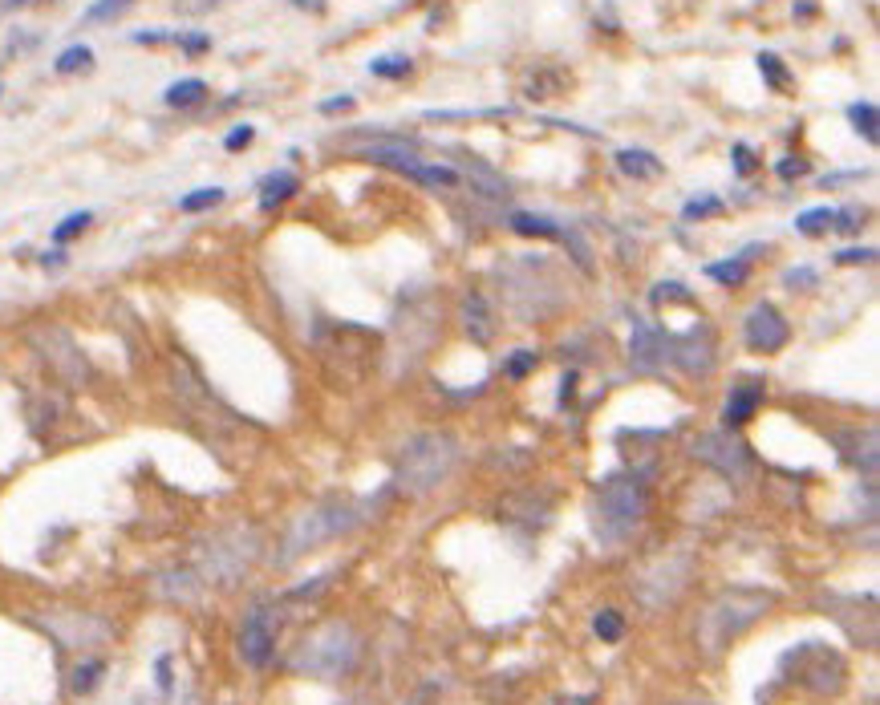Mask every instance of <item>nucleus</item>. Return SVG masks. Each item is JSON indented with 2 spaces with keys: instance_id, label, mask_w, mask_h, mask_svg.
Segmentation results:
<instances>
[{
  "instance_id": "obj_1",
  "label": "nucleus",
  "mask_w": 880,
  "mask_h": 705,
  "mask_svg": "<svg viewBox=\"0 0 880 705\" xmlns=\"http://www.w3.org/2000/svg\"><path fill=\"white\" fill-rule=\"evenodd\" d=\"M455 462H459V438L455 434H447V430L414 434L394 458V483H398L402 495L422 499V495L438 491L451 479Z\"/></svg>"
},
{
  "instance_id": "obj_2",
  "label": "nucleus",
  "mask_w": 880,
  "mask_h": 705,
  "mask_svg": "<svg viewBox=\"0 0 880 705\" xmlns=\"http://www.w3.org/2000/svg\"><path fill=\"white\" fill-rule=\"evenodd\" d=\"M771 604H775V596L759 592V588H726V592H718L706 604L702 620H698V645H702V653L718 657L730 641L743 637L755 620H763Z\"/></svg>"
},
{
  "instance_id": "obj_3",
  "label": "nucleus",
  "mask_w": 880,
  "mask_h": 705,
  "mask_svg": "<svg viewBox=\"0 0 880 705\" xmlns=\"http://www.w3.org/2000/svg\"><path fill=\"white\" fill-rule=\"evenodd\" d=\"M357 649H361V641L353 633V624L329 620V624H321L317 633L305 637V645L297 649V657H292V669L309 673V677H321V681H337V677H345L353 669Z\"/></svg>"
},
{
  "instance_id": "obj_4",
  "label": "nucleus",
  "mask_w": 880,
  "mask_h": 705,
  "mask_svg": "<svg viewBox=\"0 0 880 705\" xmlns=\"http://www.w3.org/2000/svg\"><path fill=\"white\" fill-rule=\"evenodd\" d=\"M260 556V535L248 523H232L224 531H215L199 547V576L211 584H236L252 560Z\"/></svg>"
},
{
  "instance_id": "obj_5",
  "label": "nucleus",
  "mask_w": 880,
  "mask_h": 705,
  "mask_svg": "<svg viewBox=\"0 0 880 705\" xmlns=\"http://www.w3.org/2000/svg\"><path fill=\"white\" fill-rule=\"evenodd\" d=\"M649 495L641 475H609L597 487V531L605 539H625L645 519Z\"/></svg>"
},
{
  "instance_id": "obj_6",
  "label": "nucleus",
  "mask_w": 880,
  "mask_h": 705,
  "mask_svg": "<svg viewBox=\"0 0 880 705\" xmlns=\"http://www.w3.org/2000/svg\"><path fill=\"white\" fill-rule=\"evenodd\" d=\"M353 523H357V515H353V507H345V503H321V507L297 515V519H292V527H288V535H284L280 564H292L297 556H305L309 547H317V543H325V539L349 531Z\"/></svg>"
},
{
  "instance_id": "obj_7",
  "label": "nucleus",
  "mask_w": 880,
  "mask_h": 705,
  "mask_svg": "<svg viewBox=\"0 0 880 705\" xmlns=\"http://www.w3.org/2000/svg\"><path fill=\"white\" fill-rule=\"evenodd\" d=\"M694 572V556L690 552H666V556H653L637 576H633V596L645 604V608H666L678 600V592L686 588Z\"/></svg>"
},
{
  "instance_id": "obj_8",
  "label": "nucleus",
  "mask_w": 880,
  "mask_h": 705,
  "mask_svg": "<svg viewBox=\"0 0 880 705\" xmlns=\"http://www.w3.org/2000/svg\"><path fill=\"white\" fill-rule=\"evenodd\" d=\"M29 341H33V349L41 353V361H45L65 385H86V381H90V361H86V353L78 349V341L69 337V329H61V325H37V329L29 333Z\"/></svg>"
},
{
  "instance_id": "obj_9",
  "label": "nucleus",
  "mask_w": 880,
  "mask_h": 705,
  "mask_svg": "<svg viewBox=\"0 0 880 705\" xmlns=\"http://www.w3.org/2000/svg\"><path fill=\"white\" fill-rule=\"evenodd\" d=\"M783 665H795V681L820 697L840 693V685H844V661L828 645H803V649L787 653Z\"/></svg>"
},
{
  "instance_id": "obj_10",
  "label": "nucleus",
  "mask_w": 880,
  "mask_h": 705,
  "mask_svg": "<svg viewBox=\"0 0 880 705\" xmlns=\"http://www.w3.org/2000/svg\"><path fill=\"white\" fill-rule=\"evenodd\" d=\"M694 458H702L706 466H714L718 475L735 479V483H747V479H751V470H755V462H751V450H747V446H743L739 438H730L726 430L702 434V438L694 442Z\"/></svg>"
},
{
  "instance_id": "obj_11",
  "label": "nucleus",
  "mask_w": 880,
  "mask_h": 705,
  "mask_svg": "<svg viewBox=\"0 0 880 705\" xmlns=\"http://www.w3.org/2000/svg\"><path fill=\"white\" fill-rule=\"evenodd\" d=\"M276 633H280V616H276V608L256 604V608L244 616V624H240V657H244L252 669H264V665L272 661Z\"/></svg>"
},
{
  "instance_id": "obj_12",
  "label": "nucleus",
  "mask_w": 880,
  "mask_h": 705,
  "mask_svg": "<svg viewBox=\"0 0 880 705\" xmlns=\"http://www.w3.org/2000/svg\"><path fill=\"white\" fill-rule=\"evenodd\" d=\"M743 337H747V345H751L755 353H779V349L787 345L791 329H787L783 312H779L775 304H755V308L747 312V321H743Z\"/></svg>"
},
{
  "instance_id": "obj_13",
  "label": "nucleus",
  "mask_w": 880,
  "mask_h": 705,
  "mask_svg": "<svg viewBox=\"0 0 880 705\" xmlns=\"http://www.w3.org/2000/svg\"><path fill=\"white\" fill-rule=\"evenodd\" d=\"M670 361V341L657 333L649 321L633 317V337H629V365L637 373H657Z\"/></svg>"
},
{
  "instance_id": "obj_14",
  "label": "nucleus",
  "mask_w": 880,
  "mask_h": 705,
  "mask_svg": "<svg viewBox=\"0 0 880 705\" xmlns=\"http://www.w3.org/2000/svg\"><path fill=\"white\" fill-rule=\"evenodd\" d=\"M836 446H844L840 454H844V462H852L860 475H868V479H876V466H880V438H876V430L868 426V430H844V434H836Z\"/></svg>"
},
{
  "instance_id": "obj_15",
  "label": "nucleus",
  "mask_w": 880,
  "mask_h": 705,
  "mask_svg": "<svg viewBox=\"0 0 880 705\" xmlns=\"http://www.w3.org/2000/svg\"><path fill=\"white\" fill-rule=\"evenodd\" d=\"M670 361L682 365V369L694 373V377H706V373L714 369V341L694 329V333H686V337H678V341L670 345Z\"/></svg>"
},
{
  "instance_id": "obj_16",
  "label": "nucleus",
  "mask_w": 880,
  "mask_h": 705,
  "mask_svg": "<svg viewBox=\"0 0 880 705\" xmlns=\"http://www.w3.org/2000/svg\"><path fill=\"white\" fill-rule=\"evenodd\" d=\"M763 406V385L759 381H739L735 389H730V398L722 406V422L735 430V426H747L755 418V410Z\"/></svg>"
},
{
  "instance_id": "obj_17",
  "label": "nucleus",
  "mask_w": 880,
  "mask_h": 705,
  "mask_svg": "<svg viewBox=\"0 0 880 705\" xmlns=\"http://www.w3.org/2000/svg\"><path fill=\"white\" fill-rule=\"evenodd\" d=\"M463 325H467V333H471L475 345H487V341L495 337V321H491L487 300H483L479 292H467V300H463Z\"/></svg>"
},
{
  "instance_id": "obj_18",
  "label": "nucleus",
  "mask_w": 880,
  "mask_h": 705,
  "mask_svg": "<svg viewBox=\"0 0 880 705\" xmlns=\"http://www.w3.org/2000/svg\"><path fill=\"white\" fill-rule=\"evenodd\" d=\"M617 171L621 175H629V179H637V183H649V179H657L662 175V159H657L653 150H621L617 154Z\"/></svg>"
},
{
  "instance_id": "obj_19",
  "label": "nucleus",
  "mask_w": 880,
  "mask_h": 705,
  "mask_svg": "<svg viewBox=\"0 0 880 705\" xmlns=\"http://www.w3.org/2000/svg\"><path fill=\"white\" fill-rule=\"evenodd\" d=\"M301 187V179L292 171H272L264 183H260V211H276L284 199H292Z\"/></svg>"
},
{
  "instance_id": "obj_20",
  "label": "nucleus",
  "mask_w": 880,
  "mask_h": 705,
  "mask_svg": "<svg viewBox=\"0 0 880 705\" xmlns=\"http://www.w3.org/2000/svg\"><path fill=\"white\" fill-rule=\"evenodd\" d=\"M402 175L422 183V187H459V171L455 167H438V163H418L414 159V163L402 167Z\"/></svg>"
},
{
  "instance_id": "obj_21",
  "label": "nucleus",
  "mask_w": 880,
  "mask_h": 705,
  "mask_svg": "<svg viewBox=\"0 0 880 705\" xmlns=\"http://www.w3.org/2000/svg\"><path fill=\"white\" fill-rule=\"evenodd\" d=\"M167 106H175V110H187V106H199L203 98H207V82L203 77H183V82H175V86H167Z\"/></svg>"
},
{
  "instance_id": "obj_22",
  "label": "nucleus",
  "mask_w": 880,
  "mask_h": 705,
  "mask_svg": "<svg viewBox=\"0 0 880 705\" xmlns=\"http://www.w3.org/2000/svg\"><path fill=\"white\" fill-rule=\"evenodd\" d=\"M199 588H203L199 572H171V576H163V584H159V592L171 596V600H195Z\"/></svg>"
},
{
  "instance_id": "obj_23",
  "label": "nucleus",
  "mask_w": 880,
  "mask_h": 705,
  "mask_svg": "<svg viewBox=\"0 0 880 705\" xmlns=\"http://www.w3.org/2000/svg\"><path fill=\"white\" fill-rule=\"evenodd\" d=\"M511 227H516L520 235H540V240H556V235H560V227L552 219L532 215V211H516V215H511Z\"/></svg>"
},
{
  "instance_id": "obj_24",
  "label": "nucleus",
  "mask_w": 880,
  "mask_h": 705,
  "mask_svg": "<svg viewBox=\"0 0 880 705\" xmlns=\"http://www.w3.org/2000/svg\"><path fill=\"white\" fill-rule=\"evenodd\" d=\"M706 276L710 280H718V284H726V288H735V284H743L747 276H751V264L739 256V260H726V264H706Z\"/></svg>"
},
{
  "instance_id": "obj_25",
  "label": "nucleus",
  "mask_w": 880,
  "mask_h": 705,
  "mask_svg": "<svg viewBox=\"0 0 880 705\" xmlns=\"http://www.w3.org/2000/svg\"><path fill=\"white\" fill-rule=\"evenodd\" d=\"M564 86H568V77L560 69H540L528 82V98H556Z\"/></svg>"
},
{
  "instance_id": "obj_26",
  "label": "nucleus",
  "mask_w": 880,
  "mask_h": 705,
  "mask_svg": "<svg viewBox=\"0 0 880 705\" xmlns=\"http://www.w3.org/2000/svg\"><path fill=\"white\" fill-rule=\"evenodd\" d=\"M759 73L767 77V86H771V90H779V94L791 90V73H787V65H783L775 53H759Z\"/></svg>"
},
{
  "instance_id": "obj_27",
  "label": "nucleus",
  "mask_w": 880,
  "mask_h": 705,
  "mask_svg": "<svg viewBox=\"0 0 880 705\" xmlns=\"http://www.w3.org/2000/svg\"><path fill=\"white\" fill-rule=\"evenodd\" d=\"M832 219H836L832 207H812V211H803V215L795 219V231H799V235H824V231L832 227Z\"/></svg>"
},
{
  "instance_id": "obj_28",
  "label": "nucleus",
  "mask_w": 880,
  "mask_h": 705,
  "mask_svg": "<svg viewBox=\"0 0 880 705\" xmlns=\"http://www.w3.org/2000/svg\"><path fill=\"white\" fill-rule=\"evenodd\" d=\"M848 118L856 122V130L868 138V142H876V126H880V114H876V106L872 102H852L848 106Z\"/></svg>"
},
{
  "instance_id": "obj_29",
  "label": "nucleus",
  "mask_w": 880,
  "mask_h": 705,
  "mask_svg": "<svg viewBox=\"0 0 880 705\" xmlns=\"http://www.w3.org/2000/svg\"><path fill=\"white\" fill-rule=\"evenodd\" d=\"M90 61H94V49H90V45H69V49L53 61V69H57V73H78V69H90Z\"/></svg>"
},
{
  "instance_id": "obj_30",
  "label": "nucleus",
  "mask_w": 880,
  "mask_h": 705,
  "mask_svg": "<svg viewBox=\"0 0 880 705\" xmlns=\"http://www.w3.org/2000/svg\"><path fill=\"white\" fill-rule=\"evenodd\" d=\"M593 629H597V637H601V641H609V645H617V641L625 637V620H621V612H613V608H605V612H597V620H593Z\"/></svg>"
},
{
  "instance_id": "obj_31",
  "label": "nucleus",
  "mask_w": 880,
  "mask_h": 705,
  "mask_svg": "<svg viewBox=\"0 0 880 705\" xmlns=\"http://www.w3.org/2000/svg\"><path fill=\"white\" fill-rule=\"evenodd\" d=\"M102 673H106V665L102 661H86V665H78L73 669V681H69V689L73 693H90L98 681H102Z\"/></svg>"
},
{
  "instance_id": "obj_32",
  "label": "nucleus",
  "mask_w": 880,
  "mask_h": 705,
  "mask_svg": "<svg viewBox=\"0 0 880 705\" xmlns=\"http://www.w3.org/2000/svg\"><path fill=\"white\" fill-rule=\"evenodd\" d=\"M215 203H224V187H199V191H191V195L179 199L183 211H207V207H215Z\"/></svg>"
},
{
  "instance_id": "obj_33",
  "label": "nucleus",
  "mask_w": 880,
  "mask_h": 705,
  "mask_svg": "<svg viewBox=\"0 0 880 705\" xmlns=\"http://www.w3.org/2000/svg\"><path fill=\"white\" fill-rule=\"evenodd\" d=\"M90 219H94L90 211H78V215H65V219H61V223L53 227V240H57V244H65V240H73V235H82V231L90 227Z\"/></svg>"
},
{
  "instance_id": "obj_34",
  "label": "nucleus",
  "mask_w": 880,
  "mask_h": 705,
  "mask_svg": "<svg viewBox=\"0 0 880 705\" xmlns=\"http://www.w3.org/2000/svg\"><path fill=\"white\" fill-rule=\"evenodd\" d=\"M370 73H374V77H390V82H398V77L410 73V57H378V61H370Z\"/></svg>"
},
{
  "instance_id": "obj_35",
  "label": "nucleus",
  "mask_w": 880,
  "mask_h": 705,
  "mask_svg": "<svg viewBox=\"0 0 880 705\" xmlns=\"http://www.w3.org/2000/svg\"><path fill=\"white\" fill-rule=\"evenodd\" d=\"M722 211V199H690L686 207H682V219H706V215H718Z\"/></svg>"
},
{
  "instance_id": "obj_36",
  "label": "nucleus",
  "mask_w": 880,
  "mask_h": 705,
  "mask_svg": "<svg viewBox=\"0 0 880 705\" xmlns=\"http://www.w3.org/2000/svg\"><path fill=\"white\" fill-rule=\"evenodd\" d=\"M536 361H540V357H536L532 349H520L516 357L507 361V377H516V381H520V377H528V373L536 369Z\"/></svg>"
},
{
  "instance_id": "obj_37",
  "label": "nucleus",
  "mask_w": 880,
  "mask_h": 705,
  "mask_svg": "<svg viewBox=\"0 0 880 705\" xmlns=\"http://www.w3.org/2000/svg\"><path fill=\"white\" fill-rule=\"evenodd\" d=\"M126 5H130V0H98V5H90V9H86V21H106V17L122 13Z\"/></svg>"
},
{
  "instance_id": "obj_38",
  "label": "nucleus",
  "mask_w": 880,
  "mask_h": 705,
  "mask_svg": "<svg viewBox=\"0 0 880 705\" xmlns=\"http://www.w3.org/2000/svg\"><path fill=\"white\" fill-rule=\"evenodd\" d=\"M860 219H864L860 207H844V211H836L832 227H840V231H860Z\"/></svg>"
},
{
  "instance_id": "obj_39",
  "label": "nucleus",
  "mask_w": 880,
  "mask_h": 705,
  "mask_svg": "<svg viewBox=\"0 0 880 705\" xmlns=\"http://www.w3.org/2000/svg\"><path fill=\"white\" fill-rule=\"evenodd\" d=\"M735 171H739V175H751V171H755V154H751L747 142L735 146Z\"/></svg>"
},
{
  "instance_id": "obj_40",
  "label": "nucleus",
  "mask_w": 880,
  "mask_h": 705,
  "mask_svg": "<svg viewBox=\"0 0 880 705\" xmlns=\"http://www.w3.org/2000/svg\"><path fill=\"white\" fill-rule=\"evenodd\" d=\"M252 138H256V130H252V126H236V130L224 138V146H228V150H244Z\"/></svg>"
},
{
  "instance_id": "obj_41",
  "label": "nucleus",
  "mask_w": 880,
  "mask_h": 705,
  "mask_svg": "<svg viewBox=\"0 0 880 705\" xmlns=\"http://www.w3.org/2000/svg\"><path fill=\"white\" fill-rule=\"evenodd\" d=\"M175 41H179V45H183V49H187L191 57H195V53H203V49L211 45V41H207L203 33H187V37H175Z\"/></svg>"
},
{
  "instance_id": "obj_42",
  "label": "nucleus",
  "mask_w": 880,
  "mask_h": 705,
  "mask_svg": "<svg viewBox=\"0 0 880 705\" xmlns=\"http://www.w3.org/2000/svg\"><path fill=\"white\" fill-rule=\"evenodd\" d=\"M872 256H876L872 248H848V252H840L836 260H840V264H868Z\"/></svg>"
},
{
  "instance_id": "obj_43",
  "label": "nucleus",
  "mask_w": 880,
  "mask_h": 705,
  "mask_svg": "<svg viewBox=\"0 0 880 705\" xmlns=\"http://www.w3.org/2000/svg\"><path fill=\"white\" fill-rule=\"evenodd\" d=\"M775 171H779V179H799V175L808 171V167H803V163H791V159H783Z\"/></svg>"
},
{
  "instance_id": "obj_44",
  "label": "nucleus",
  "mask_w": 880,
  "mask_h": 705,
  "mask_svg": "<svg viewBox=\"0 0 880 705\" xmlns=\"http://www.w3.org/2000/svg\"><path fill=\"white\" fill-rule=\"evenodd\" d=\"M787 284H816V272H812V268H791V272H787Z\"/></svg>"
},
{
  "instance_id": "obj_45",
  "label": "nucleus",
  "mask_w": 880,
  "mask_h": 705,
  "mask_svg": "<svg viewBox=\"0 0 880 705\" xmlns=\"http://www.w3.org/2000/svg\"><path fill=\"white\" fill-rule=\"evenodd\" d=\"M349 106H353V98H349V94H341V98H329V102H321V110H325V114H337V110H349Z\"/></svg>"
},
{
  "instance_id": "obj_46",
  "label": "nucleus",
  "mask_w": 880,
  "mask_h": 705,
  "mask_svg": "<svg viewBox=\"0 0 880 705\" xmlns=\"http://www.w3.org/2000/svg\"><path fill=\"white\" fill-rule=\"evenodd\" d=\"M597 701V693H584V697H560L556 705H593Z\"/></svg>"
},
{
  "instance_id": "obj_47",
  "label": "nucleus",
  "mask_w": 880,
  "mask_h": 705,
  "mask_svg": "<svg viewBox=\"0 0 880 705\" xmlns=\"http://www.w3.org/2000/svg\"><path fill=\"white\" fill-rule=\"evenodd\" d=\"M41 264H45V268H61V264H65V252H45Z\"/></svg>"
},
{
  "instance_id": "obj_48",
  "label": "nucleus",
  "mask_w": 880,
  "mask_h": 705,
  "mask_svg": "<svg viewBox=\"0 0 880 705\" xmlns=\"http://www.w3.org/2000/svg\"><path fill=\"white\" fill-rule=\"evenodd\" d=\"M159 685H163V689H171V661H167V657L159 661Z\"/></svg>"
},
{
  "instance_id": "obj_49",
  "label": "nucleus",
  "mask_w": 880,
  "mask_h": 705,
  "mask_svg": "<svg viewBox=\"0 0 880 705\" xmlns=\"http://www.w3.org/2000/svg\"><path fill=\"white\" fill-rule=\"evenodd\" d=\"M430 701H434V685H426V689H422L418 697H410L406 705H430Z\"/></svg>"
},
{
  "instance_id": "obj_50",
  "label": "nucleus",
  "mask_w": 880,
  "mask_h": 705,
  "mask_svg": "<svg viewBox=\"0 0 880 705\" xmlns=\"http://www.w3.org/2000/svg\"><path fill=\"white\" fill-rule=\"evenodd\" d=\"M25 0H0V9H21Z\"/></svg>"
}]
</instances>
